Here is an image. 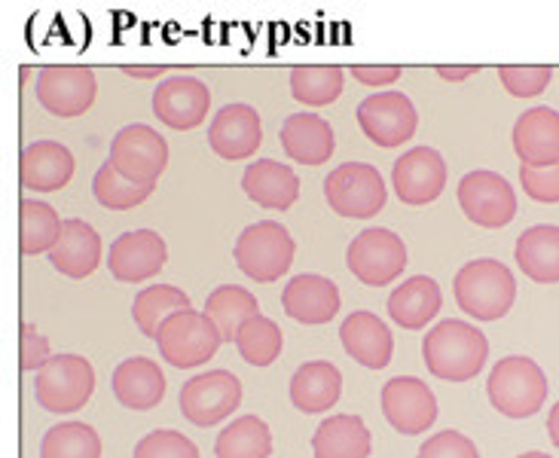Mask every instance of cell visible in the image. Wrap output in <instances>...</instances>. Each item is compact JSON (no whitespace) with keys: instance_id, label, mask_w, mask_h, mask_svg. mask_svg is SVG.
Segmentation results:
<instances>
[{"instance_id":"obj_24","label":"cell","mask_w":559,"mask_h":458,"mask_svg":"<svg viewBox=\"0 0 559 458\" xmlns=\"http://www.w3.org/2000/svg\"><path fill=\"white\" fill-rule=\"evenodd\" d=\"M278 137L287 156L300 166H324L336 150L333 125L318 113H290Z\"/></svg>"},{"instance_id":"obj_7","label":"cell","mask_w":559,"mask_h":458,"mask_svg":"<svg viewBox=\"0 0 559 458\" xmlns=\"http://www.w3.org/2000/svg\"><path fill=\"white\" fill-rule=\"evenodd\" d=\"M324 198L340 217L352 220H370L385 208V181L379 174L377 166L367 162H346V166L333 168L324 181Z\"/></svg>"},{"instance_id":"obj_28","label":"cell","mask_w":559,"mask_h":458,"mask_svg":"<svg viewBox=\"0 0 559 458\" xmlns=\"http://www.w3.org/2000/svg\"><path fill=\"white\" fill-rule=\"evenodd\" d=\"M440 305H443V293L438 281L428 275H413L401 288L392 290L389 315L404 330H423L428 321L438 318Z\"/></svg>"},{"instance_id":"obj_32","label":"cell","mask_w":559,"mask_h":458,"mask_svg":"<svg viewBox=\"0 0 559 458\" xmlns=\"http://www.w3.org/2000/svg\"><path fill=\"white\" fill-rule=\"evenodd\" d=\"M64 220H59V212L46 205L40 198H22L19 205V248L25 257L49 254L59 242Z\"/></svg>"},{"instance_id":"obj_27","label":"cell","mask_w":559,"mask_h":458,"mask_svg":"<svg viewBox=\"0 0 559 458\" xmlns=\"http://www.w3.org/2000/svg\"><path fill=\"white\" fill-rule=\"evenodd\" d=\"M343 376L331 361H306L290 376V403L306 415H321L340 400Z\"/></svg>"},{"instance_id":"obj_39","label":"cell","mask_w":559,"mask_h":458,"mask_svg":"<svg viewBox=\"0 0 559 458\" xmlns=\"http://www.w3.org/2000/svg\"><path fill=\"white\" fill-rule=\"evenodd\" d=\"M501 86L514 98H538L550 86L554 68L550 64H501Z\"/></svg>"},{"instance_id":"obj_10","label":"cell","mask_w":559,"mask_h":458,"mask_svg":"<svg viewBox=\"0 0 559 458\" xmlns=\"http://www.w3.org/2000/svg\"><path fill=\"white\" fill-rule=\"evenodd\" d=\"M107 162L120 171L126 181L141 183V186H156L159 174L168 166V144L153 125L132 122L117 132L110 141V156Z\"/></svg>"},{"instance_id":"obj_45","label":"cell","mask_w":559,"mask_h":458,"mask_svg":"<svg viewBox=\"0 0 559 458\" xmlns=\"http://www.w3.org/2000/svg\"><path fill=\"white\" fill-rule=\"evenodd\" d=\"M122 74L135 76V80H153V76L168 74L166 64H122Z\"/></svg>"},{"instance_id":"obj_22","label":"cell","mask_w":559,"mask_h":458,"mask_svg":"<svg viewBox=\"0 0 559 458\" xmlns=\"http://www.w3.org/2000/svg\"><path fill=\"white\" fill-rule=\"evenodd\" d=\"M282 305H285L287 315L300 324H309V327L328 324L340 312V288L328 275H297L287 281Z\"/></svg>"},{"instance_id":"obj_42","label":"cell","mask_w":559,"mask_h":458,"mask_svg":"<svg viewBox=\"0 0 559 458\" xmlns=\"http://www.w3.org/2000/svg\"><path fill=\"white\" fill-rule=\"evenodd\" d=\"M416 458H480V449L462 431H440L423 443Z\"/></svg>"},{"instance_id":"obj_18","label":"cell","mask_w":559,"mask_h":458,"mask_svg":"<svg viewBox=\"0 0 559 458\" xmlns=\"http://www.w3.org/2000/svg\"><path fill=\"white\" fill-rule=\"evenodd\" d=\"M263 141V122L260 113L251 105H227L217 110V117L209 125V144L221 159H248Z\"/></svg>"},{"instance_id":"obj_23","label":"cell","mask_w":559,"mask_h":458,"mask_svg":"<svg viewBox=\"0 0 559 458\" xmlns=\"http://www.w3.org/2000/svg\"><path fill=\"white\" fill-rule=\"evenodd\" d=\"M49 263H52L56 273L68 275V278H90L102 263V236H98V229L86 224V220H80V217L64 220L59 242L49 251Z\"/></svg>"},{"instance_id":"obj_31","label":"cell","mask_w":559,"mask_h":458,"mask_svg":"<svg viewBox=\"0 0 559 458\" xmlns=\"http://www.w3.org/2000/svg\"><path fill=\"white\" fill-rule=\"evenodd\" d=\"M212 324L221 330L224 342H233L236 346V336L242 330V324L248 318L260 315L258 297L251 290L239 288V285H221V288L212 290V297L205 300V309H202Z\"/></svg>"},{"instance_id":"obj_16","label":"cell","mask_w":559,"mask_h":458,"mask_svg":"<svg viewBox=\"0 0 559 458\" xmlns=\"http://www.w3.org/2000/svg\"><path fill=\"white\" fill-rule=\"evenodd\" d=\"M168 260V248L159 232L153 229H132L122 232L117 242L107 251V269L117 281L126 285H138L147 281L156 273H163Z\"/></svg>"},{"instance_id":"obj_2","label":"cell","mask_w":559,"mask_h":458,"mask_svg":"<svg viewBox=\"0 0 559 458\" xmlns=\"http://www.w3.org/2000/svg\"><path fill=\"white\" fill-rule=\"evenodd\" d=\"M453 293L459 309L474 321H499L514 305L516 278L499 260H471L455 273Z\"/></svg>"},{"instance_id":"obj_21","label":"cell","mask_w":559,"mask_h":458,"mask_svg":"<svg viewBox=\"0 0 559 458\" xmlns=\"http://www.w3.org/2000/svg\"><path fill=\"white\" fill-rule=\"evenodd\" d=\"M340 342L352 361L367 370H385L394 354V336L389 324L373 312H352L340 327Z\"/></svg>"},{"instance_id":"obj_44","label":"cell","mask_w":559,"mask_h":458,"mask_svg":"<svg viewBox=\"0 0 559 458\" xmlns=\"http://www.w3.org/2000/svg\"><path fill=\"white\" fill-rule=\"evenodd\" d=\"M352 76L364 86H389L401 80V64H352Z\"/></svg>"},{"instance_id":"obj_30","label":"cell","mask_w":559,"mask_h":458,"mask_svg":"<svg viewBox=\"0 0 559 458\" xmlns=\"http://www.w3.org/2000/svg\"><path fill=\"white\" fill-rule=\"evenodd\" d=\"M516 266L538 285H559V227L538 224L530 227L514 248Z\"/></svg>"},{"instance_id":"obj_47","label":"cell","mask_w":559,"mask_h":458,"mask_svg":"<svg viewBox=\"0 0 559 458\" xmlns=\"http://www.w3.org/2000/svg\"><path fill=\"white\" fill-rule=\"evenodd\" d=\"M547 434H550L554 446H559V400L547 412Z\"/></svg>"},{"instance_id":"obj_34","label":"cell","mask_w":559,"mask_h":458,"mask_svg":"<svg viewBox=\"0 0 559 458\" xmlns=\"http://www.w3.org/2000/svg\"><path fill=\"white\" fill-rule=\"evenodd\" d=\"M217 458H270L273 456V431L258 415L233 419L214 443Z\"/></svg>"},{"instance_id":"obj_4","label":"cell","mask_w":559,"mask_h":458,"mask_svg":"<svg viewBox=\"0 0 559 458\" xmlns=\"http://www.w3.org/2000/svg\"><path fill=\"white\" fill-rule=\"evenodd\" d=\"M294 254H297V244L290 239V232L275 220L251 224L236 239V248H233L236 266L260 285L278 281L290 269Z\"/></svg>"},{"instance_id":"obj_33","label":"cell","mask_w":559,"mask_h":458,"mask_svg":"<svg viewBox=\"0 0 559 458\" xmlns=\"http://www.w3.org/2000/svg\"><path fill=\"white\" fill-rule=\"evenodd\" d=\"M187 309H193V300L181 288H175V285H153V288L141 290L132 300V321H135V327L141 334L156 339L159 327L171 315L187 312Z\"/></svg>"},{"instance_id":"obj_9","label":"cell","mask_w":559,"mask_h":458,"mask_svg":"<svg viewBox=\"0 0 559 458\" xmlns=\"http://www.w3.org/2000/svg\"><path fill=\"white\" fill-rule=\"evenodd\" d=\"M242 403V382L229 370H209L190 382H183L178 407L181 415L197 427L221 425Z\"/></svg>"},{"instance_id":"obj_46","label":"cell","mask_w":559,"mask_h":458,"mask_svg":"<svg viewBox=\"0 0 559 458\" xmlns=\"http://www.w3.org/2000/svg\"><path fill=\"white\" fill-rule=\"evenodd\" d=\"M435 71H438L443 80H453V83H459V80H465V76L477 74L480 68H477V64H462V68H455V64H453V68H450V64H438Z\"/></svg>"},{"instance_id":"obj_14","label":"cell","mask_w":559,"mask_h":458,"mask_svg":"<svg viewBox=\"0 0 559 458\" xmlns=\"http://www.w3.org/2000/svg\"><path fill=\"white\" fill-rule=\"evenodd\" d=\"M382 415L397 434L416 437L438 422V397L419 376H397L382 388Z\"/></svg>"},{"instance_id":"obj_6","label":"cell","mask_w":559,"mask_h":458,"mask_svg":"<svg viewBox=\"0 0 559 458\" xmlns=\"http://www.w3.org/2000/svg\"><path fill=\"white\" fill-rule=\"evenodd\" d=\"M221 346H224L221 330L205 312H197V309L171 315L156 334V349L163 354V361L178 370H193L212 361Z\"/></svg>"},{"instance_id":"obj_15","label":"cell","mask_w":559,"mask_h":458,"mask_svg":"<svg viewBox=\"0 0 559 458\" xmlns=\"http://www.w3.org/2000/svg\"><path fill=\"white\" fill-rule=\"evenodd\" d=\"M209 107H212V92L197 76H168L153 92L156 120L175 132H190L202 125Z\"/></svg>"},{"instance_id":"obj_40","label":"cell","mask_w":559,"mask_h":458,"mask_svg":"<svg viewBox=\"0 0 559 458\" xmlns=\"http://www.w3.org/2000/svg\"><path fill=\"white\" fill-rule=\"evenodd\" d=\"M132 458H199V449L197 443L183 437L181 431L159 427V431H151L144 441L138 443Z\"/></svg>"},{"instance_id":"obj_26","label":"cell","mask_w":559,"mask_h":458,"mask_svg":"<svg viewBox=\"0 0 559 458\" xmlns=\"http://www.w3.org/2000/svg\"><path fill=\"white\" fill-rule=\"evenodd\" d=\"M242 190L260 208L287 212L300 198V178L275 159H258L242 171Z\"/></svg>"},{"instance_id":"obj_3","label":"cell","mask_w":559,"mask_h":458,"mask_svg":"<svg viewBox=\"0 0 559 458\" xmlns=\"http://www.w3.org/2000/svg\"><path fill=\"white\" fill-rule=\"evenodd\" d=\"M547 373L523 354H508L492 366L486 379V395L492 410H499L504 419H530L545 407Z\"/></svg>"},{"instance_id":"obj_36","label":"cell","mask_w":559,"mask_h":458,"mask_svg":"<svg viewBox=\"0 0 559 458\" xmlns=\"http://www.w3.org/2000/svg\"><path fill=\"white\" fill-rule=\"evenodd\" d=\"M282 342H285V336L278 330V324L266 315H254V318L245 321L242 330L236 336V349L242 354V361L258 366V370L273 366L278 361V354L285 349Z\"/></svg>"},{"instance_id":"obj_48","label":"cell","mask_w":559,"mask_h":458,"mask_svg":"<svg viewBox=\"0 0 559 458\" xmlns=\"http://www.w3.org/2000/svg\"><path fill=\"white\" fill-rule=\"evenodd\" d=\"M516 458H550L547 453H538V449H532V453H523V456H516Z\"/></svg>"},{"instance_id":"obj_17","label":"cell","mask_w":559,"mask_h":458,"mask_svg":"<svg viewBox=\"0 0 559 458\" xmlns=\"http://www.w3.org/2000/svg\"><path fill=\"white\" fill-rule=\"evenodd\" d=\"M392 183L404 205H431L447 186V162L431 147H413L394 162Z\"/></svg>"},{"instance_id":"obj_11","label":"cell","mask_w":559,"mask_h":458,"mask_svg":"<svg viewBox=\"0 0 559 458\" xmlns=\"http://www.w3.org/2000/svg\"><path fill=\"white\" fill-rule=\"evenodd\" d=\"M34 92H37V101L52 117L74 120L95 105L98 83H95L92 68H86V64H46L37 74Z\"/></svg>"},{"instance_id":"obj_20","label":"cell","mask_w":559,"mask_h":458,"mask_svg":"<svg viewBox=\"0 0 559 458\" xmlns=\"http://www.w3.org/2000/svg\"><path fill=\"white\" fill-rule=\"evenodd\" d=\"M514 153L520 166L547 168L559 162V113L554 107H530L514 125Z\"/></svg>"},{"instance_id":"obj_8","label":"cell","mask_w":559,"mask_h":458,"mask_svg":"<svg viewBox=\"0 0 559 458\" xmlns=\"http://www.w3.org/2000/svg\"><path fill=\"white\" fill-rule=\"evenodd\" d=\"M346 266L361 285L385 288L407 266V244L385 227H370L358 232L346 248Z\"/></svg>"},{"instance_id":"obj_25","label":"cell","mask_w":559,"mask_h":458,"mask_svg":"<svg viewBox=\"0 0 559 458\" xmlns=\"http://www.w3.org/2000/svg\"><path fill=\"white\" fill-rule=\"evenodd\" d=\"M114 397L129 410H153L166 397V373L151 358H129L114 370Z\"/></svg>"},{"instance_id":"obj_19","label":"cell","mask_w":559,"mask_h":458,"mask_svg":"<svg viewBox=\"0 0 559 458\" xmlns=\"http://www.w3.org/2000/svg\"><path fill=\"white\" fill-rule=\"evenodd\" d=\"M74 171V153L59 141H34L22 150V159H19V181L34 193H56L71 183Z\"/></svg>"},{"instance_id":"obj_43","label":"cell","mask_w":559,"mask_h":458,"mask_svg":"<svg viewBox=\"0 0 559 458\" xmlns=\"http://www.w3.org/2000/svg\"><path fill=\"white\" fill-rule=\"evenodd\" d=\"M52 358L56 354L49 349V339L37 330V324H22V330H19V366H22V373H34V370L40 373Z\"/></svg>"},{"instance_id":"obj_5","label":"cell","mask_w":559,"mask_h":458,"mask_svg":"<svg viewBox=\"0 0 559 458\" xmlns=\"http://www.w3.org/2000/svg\"><path fill=\"white\" fill-rule=\"evenodd\" d=\"M95 391V370L83 354H56L34 376V397L46 412L71 415L83 410Z\"/></svg>"},{"instance_id":"obj_1","label":"cell","mask_w":559,"mask_h":458,"mask_svg":"<svg viewBox=\"0 0 559 458\" xmlns=\"http://www.w3.org/2000/svg\"><path fill=\"white\" fill-rule=\"evenodd\" d=\"M489 358L486 336L468 321H438L423 342L425 370L443 382H468Z\"/></svg>"},{"instance_id":"obj_37","label":"cell","mask_w":559,"mask_h":458,"mask_svg":"<svg viewBox=\"0 0 559 458\" xmlns=\"http://www.w3.org/2000/svg\"><path fill=\"white\" fill-rule=\"evenodd\" d=\"M40 458H102V437L86 422H61L44 434Z\"/></svg>"},{"instance_id":"obj_35","label":"cell","mask_w":559,"mask_h":458,"mask_svg":"<svg viewBox=\"0 0 559 458\" xmlns=\"http://www.w3.org/2000/svg\"><path fill=\"white\" fill-rule=\"evenodd\" d=\"M346 71L336 64H297L290 68V95L309 107H328L343 95Z\"/></svg>"},{"instance_id":"obj_29","label":"cell","mask_w":559,"mask_h":458,"mask_svg":"<svg viewBox=\"0 0 559 458\" xmlns=\"http://www.w3.org/2000/svg\"><path fill=\"white\" fill-rule=\"evenodd\" d=\"M370 449H373V434L364 425V419L352 412L324 419L312 437L316 458H367Z\"/></svg>"},{"instance_id":"obj_13","label":"cell","mask_w":559,"mask_h":458,"mask_svg":"<svg viewBox=\"0 0 559 458\" xmlns=\"http://www.w3.org/2000/svg\"><path fill=\"white\" fill-rule=\"evenodd\" d=\"M459 205L471 224L484 229H501L514 220L516 196L514 186L499 171H471L459 181Z\"/></svg>"},{"instance_id":"obj_12","label":"cell","mask_w":559,"mask_h":458,"mask_svg":"<svg viewBox=\"0 0 559 458\" xmlns=\"http://www.w3.org/2000/svg\"><path fill=\"white\" fill-rule=\"evenodd\" d=\"M355 117L364 135L382 150L401 147L419 129V110L404 92H379V95L364 98Z\"/></svg>"},{"instance_id":"obj_41","label":"cell","mask_w":559,"mask_h":458,"mask_svg":"<svg viewBox=\"0 0 559 458\" xmlns=\"http://www.w3.org/2000/svg\"><path fill=\"white\" fill-rule=\"evenodd\" d=\"M520 183H523V193L532 202H542V205H557L559 202V162L547 168H530L520 166Z\"/></svg>"},{"instance_id":"obj_38","label":"cell","mask_w":559,"mask_h":458,"mask_svg":"<svg viewBox=\"0 0 559 458\" xmlns=\"http://www.w3.org/2000/svg\"><path fill=\"white\" fill-rule=\"evenodd\" d=\"M156 186H141V183H132L122 178L117 168L105 162V166L95 171V181H92V193L95 198L110 208V212H129V208H138L144 205L147 198L153 196Z\"/></svg>"}]
</instances>
